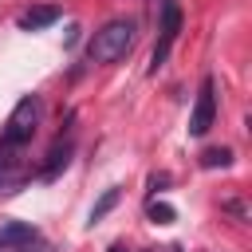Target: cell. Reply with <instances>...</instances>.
Here are the masks:
<instances>
[{
  "label": "cell",
  "mask_w": 252,
  "mask_h": 252,
  "mask_svg": "<svg viewBox=\"0 0 252 252\" xmlns=\"http://www.w3.org/2000/svg\"><path fill=\"white\" fill-rule=\"evenodd\" d=\"M134 32H138V24H134L130 16H114V20H106V24L91 35V43H87V59H91V63H118V59L134 47Z\"/></svg>",
  "instance_id": "6da1fadb"
},
{
  "label": "cell",
  "mask_w": 252,
  "mask_h": 252,
  "mask_svg": "<svg viewBox=\"0 0 252 252\" xmlns=\"http://www.w3.org/2000/svg\"><path fill=\"white\" fill-rule=\"evenodd\" d=\"M39 118H43V98H39V94H24V98L12 106L8 122H4V134H0V142H4V146H12V150L28 146V142L35 138V130H39Z\"/></svg>",
  "instance_id": "7a4b0ae2"
},
{
  "label": "cell",
  "mask_w": 252,
  "mask_h": 252,
  "mask_svg": "<svg viewBox=\"0 0 252 252\" xmlns=\"http://www.w3.org/2000/svg\"><path fill=\"white\" fill-rule=\"evenodd\" d=\"M177 32H181V4L177 0H161V24H158V43L150 51V75H158L177 43Z\"/></svg>",
  "instance_id": "3957f363"
},
{
  "label": "cell",
  "mask_w": 252,
  "mask_h": 252,
  "mask_svg": "<svg viewBox=\"0 0 252 252\" xmlns=\"http://www.w3.org/2000/svg\"><path fill=\"white\" fill-rule=\"evenodd\" d=\"M213 118H217V83L205 75V79H201V91H197V102H193V114H189V134H193V138L209 134Z\"/></svg>",
  "instance_id": "277c9868"
},
{
  "label": "cell",
  "mask_w": 252,
  "mask_h": 252,
  "mask_svg": "<svg viewBox=\"0 0 252 252\" xmlns=\"http://www.w3.org/2000/svg\"><path fill=\"white\" fill-rule=\"evenodd\" d=\"M71 150H75V138H71V130L63 134L59 130V138L51 142V150H47V161H43V169H39V177L43 181H51V177H59V169L71 161Z\"/></svg>",
  "instance_id": "5b68a950"
},
{
  "label": "cell",
  "mask_w": 252,
  "mask_h": 252,
  "mask_svg": "<svg viewBox=\"0 0 252 252\" xmlns=\"http://www.w3.org/2000/svg\"><path fill=\"white\" fill-rule=\"evenodd\" d=\"M0 244H4V248H20V252H32V248L39 244V232H35L32 224H24V220H8V224L0 228Z\"/></svg>",
  "instance_id": "8992f818"
},
{
  "label": "cell",
  "mask_w": 252,
  "mask_h": 252,
  "mask_svg": "<svg viewBox=\"0 0 252 252\" xmlns=\"http://www.w3.org/2000/svg\"><path fill=\"white\" fill-rule=\"evenodd\" d=\"M59 20V8L55 4H35V8H28L16 24H20V32H39V28H51Z\"/></svg>",
  "instance_id": "52a82bcc"
},
{
  "label": "cell",
  "mask_w": 252,
  "mask_h": 252,
  "mask_svg": "<svg viewBox=\"0 0 252 252\" xmlns=\"http://www.w3.org/2000/svg\"><path fill=\"white\" fill-rule=\"evenodd\" d=\"M201 165L205 169H224V165H232V150L228 146H213V150L201 154Z\"/></svg>",
  "instance_id": "ba28073f"
},
{
  "label": "cell",
  "mask_w": 252,
  "mask_h": 252,
  "mask_svg": "<svg viewBox=\"0 0 252 252\" xmlns=\"http://www.w3.org/2000/svg\"><path fill=\"white\" fill-rule=\"evenodd\" d=\"M118 197H122V193H118V185H110V189H106V193L94 201V209H91V224H98V220H102V217H106V213L118 205Z\"/></svg>",
  "instance_id": "9c48e42d"
},
{
  "label": "cell",
  "mask_w": 252,
  "mask_h": 252,
  "mask_svg": "<svg viewBox=\"0 0 252 252\" xmlns=\"http://www.w3.org/2000/svg\"><path fill=\"white\" fill-rule=\"evenodd\" d=\"M146 217H150L154 224H173V220H177L173 205H165V201H150V205H146Z\"/></svg>",
  "instance_id": "30bf717a"
},
{
  "label": "cell",
  "mask_w": 252,
  "mask_h": 252,
  "mask_svg": "<svg viewBox=\"0 0 252 252\" xmlns=\"http://www.w3.org/2000/svg\"><path fill=\"white\" fill-rule=\"evenodd\" d=\"M220 209H224V213H232L236 220H248V209H244V201H220Z\"/></svg>",
  "instance_id": "8fae6325"
},
{
  "label": "cell",
  "mask_w": 252,
  "mask_h": 252,
  "mask_svg": "<svg viewBox=\"0 0 252 252\" xmlns=\"http://www.w3.org/2000/svg\"><path fill=\"white\" fill-rule=\"evenodd\" d=\"M165 185H169L165 173H154V177H150V189H165Z\"/></svg>",
  "instance_id": "7c38bea8"
},
{
  "label": "cell",
  "mask_w": 252,
  "mask_h": 252,
  "mask_svg": "<svg viewBox=\"0 0 252 252\" xmlns=\"http://www.w3.org/2000/svg\"><path fill=\"white\" fill-rule=\"evenodd\" d=\"M110 252H126V248H122V244H114V248H110Z\"/></svg>",
  "instance_id": "4fadbf2b"
}]
</instances>
